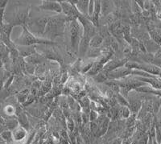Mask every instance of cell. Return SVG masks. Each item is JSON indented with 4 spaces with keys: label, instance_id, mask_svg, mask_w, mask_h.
Wrapping results in <instances>:
<instances>
[{
    "label": "cell",
    "instance_id": "cell-1",
    "mask_svg": "<svg viewBox=\"0 0 161 144\" xmlns=\"http://www.w3.org/2000/svg\"><path fill=\"white\" fill-rule=\"evenodd\" d=\"M23 33L21 34L15 43L19 44V46H34L35 44H53L54 43L48 40L41 39L32 34L25 26H23Z\"/></svg>",
    "mask_w": 161,
    "mask_h": 144
},
{
    "label": "cell",
    "instance_id": "cell-2",
    "mask_svg": "<svg viewBox=\"0 0 161 144\" xmlns=\"http://www.w3.org/2000/svg\"><path fill=\"white\" fill-rule=\"evenodd\" d=\"M83 36V27L81 23L76 20L71 21L70 23V40L71 45L73 48L78 49L79 43Z\"/></svg>",
    "mask_w": 161,
    "mask_h": 144
},
{
    "label": "cell",
    "instance_id": "cell-3",
    "mask_svg": "<svg viewBox=\"0 0 161 144\" xmlns=\"http://www.w3.org/2000/svg\"><path fill=\"white\" fill-rule=\"evenodd\" d=\"M63 24H64V21L59 19H48V22L46 26L45 31H44V34H50L52 36H57L59 34L63 32Z\"/></svg>",
    "mask_w": 161,
    "mask_h": 144
},
{
    "label": "cell",
    "instance_id": "cell-4",
    "mask_svg": "<svg viewBox=\"0 0 161 144\" xmlns=\"http://www.w3.org/2000/svg\"><path fill=\"white\" fill-rule=\"evenodd\" d=\"M48 19H49L48 18H38V19L31 21L29 24L31 32L32 34L35 33L38 36L44 34Z\"/></svg>",
    "mask_w": 161,
    "mask_h": 144
},
{
    "label": "cell",
    "instance_id": "cell-5",
    "mask_svg": "<svg viewBox=\"0 0 161 144\" xmlns=\"http://www.w3.org/2000/svg\"><path fill=\"white\" fill-rule=\"evenodd\" d=\"M39 8L41 10H44V11L56 12L57 13H61L62 12L61 4L57 1H48V0L43 1L42 3L40 4V6L39 7Z\"/></svg>",
    "mask_w": 161,
    "mask_h": 144
},
{
    "label": "cell",
    "instance_id": "cell-6",
    "mask_svg": "<svg viewBox=\"0 0 161 144\" xmlns=\"http://www.w3.org/2000/svg\"><path fill=\"white\" fill-rule=\"evenodd\" d=\"M127 61H126V60H122V61H110L109 62H107L106 65L103 67V69L105 70V72H111L113 70H115L117 68H120V67H123L126 65V63Z\"/></svg>",
    "mask_w": 161,
    "mask_h": 144
},
{
    "label": "cell",
    "instance_id": "cell-7",
    "mask_svg": "<svg viewBox=\"0 0 161 144\" xmlns=\"http://www.w3.org/2000/svg\"><path fill=\"white\" fill-rule=\"evenodd\" d=\"M136 69H139L141 71L147 72V73H152L154 75H159L160 73V69L158 67L152 65H139L138 64Z\"/></svg>",
    "mask_w": 161,
    "mask_h": 144
},
{
    "label": "cell",
    "instance_id": "cell-8",
    "mask_svg": "<svg viewBox=\"0 0 161 144\" xmlns=\"http://www.w3.org/2000/svg\"><path fill=\"white\" fill-rule=\"evenodd\" d=\"M12 132V140L15 142H20L24 139L27 135V131L22 127L19 126L16 129L14 130Z\"/></svg>",
    "mask_w": 161,
    "mask_h": 144
},
{
    "label": "cell",
    "instance_id": "cell-9",
    "mask_svg": "<svg viewBox=\"0 0 161 144\" xmlns=\"http://www.w3.org/2000/svg\"><path fill=\"white\" fill-rule=\"evenodd\" d=\"M89 41H90V39L86 36H82V40L79 43V46H78V52H79L80 56L84 57L87 53L88 48L89 47Z\"/></svg>",
    "mask_w": 161,
    "mask_h": 144
},
{
    "label": "cell",
    "instance_id": "cell-10",
    "mask_svg": "<svg viewBox=\"0 0 161 144\" xmlns=\"http://www.w3.org/2000/svg\"><path fill=\"white\" fill-rule=\"evenodd\" d=\"M89 0H80L78 1L77 4L75 5L77 10L79 13L83 16L87 17L88 16V7H89Z\"/></svg>",
    "mask_w": 161,
    "mask_h": 144
},
{
    "label": "cell",
    "instance_id": "cell-11",
    "mask_svg": "<svg viewBox=\"0 0 161 144\" xmlns=\"http://www.w3.org/2000/svg\"><path fill=\"white\" fill-rule=\"evenodd\" d=\"M114 10V3L110 1H101V15L103 17L110 15Z\"/></svg>",
    "mask_w": 161,
    "mask_h": 144
},
{
    "label": "cell",
    "instance_id": "cell-12",
    "mask_svg": "<svg viewBox=\"0 0 161 144\" xmlns=\"http://www.w3.org/2000/svg\"><path fill=\"white\" fill-rule=\"evenodd\" d=\"M103 67H104V65H103L100 61L95 62L94 64L92 65L90 69L87 72V74L89 76H95L97 74H98L99 72H101V71L103 69Z\"/></svg>",
    "mask_w": 161,
    "mask_h": 144
},
{
    "label": "cell",
    "instance_id": "cell-13",
    "mask_svg": "<svg viewBox=\"0 0 161 144\" xmlns=\"http://www.w3.org/2000/svg\"><path fill=\"white\" fill-rule=\"evenodd\" d=\"M4 126L6 129L8 131H13L19 127V122L16 118H9V119L4 120Z\"/></svg>",
    "mask_w": 161,
    "mask_h": 144
},
{
    "label": "cell",
    "instance_id": "cell-14",
    "mask_svg": "<svg viewBox=\"0 0 161 144\" xmlns=\"http://www.w3.org/2000/svg\"><path fill=\"white\" fill-rule=\"evenodd\" d=\"M103 36H101L100 35H95L93 37L90 39L89 41V47L92 48H98L100 47L101 44H103Z\"/></svg>",
    "mask_w": 161,
    "mask_h": 144
},
{
    "label": "cell",
    "instance_id": "cell-15",
    "mask_svg": "<svg viewBox=\"0 0 161 144\" xmlns=\"http://www.w3.org/2000/svg\"><path fill=\"white\" fill-rule=\"evenodd\" d=\"M18 122H19V124L20 125V127H22L23 128H24L25 130H28L29 128V122L28 118H27L26 114L24 113H20V114H18L17 118Z\"/></svg>",
    "mask_w": 161,
    "mask_h": 144
},
{
    "label": "cell",
    "instance_id": "cell-16",
    "mask_svg": "<svg viewBox=\"0 0 161 144\" xmlns=\"http://www.w3.org/2000/svg\"><path fill=\"white\" fill-rule=\"evenodd\" d=\"M139 80L143 81V82H147L152 85V87L154 89H161V82L158 81L156 79H153V78H148V77H140L138 78Z\"/></svg>",
    "mask_w": 161,
    "mask_h": 144
},
{
    "label": "cell",
    "instance_id": "cell-17",
    "mask_svg": "<svg viewBox=\"0 0 161 144\" xmlns=\"http://www.w3.org/2000/svg\"><path fill=\"white\" fill-rule=\"evenodd\" d=\"M42 59L43 58L39 54H36V53H34V54H32V55L26 57L27 62L28 63L29 65H34V64L41 62Z\"/></svg>",
    "mask_w": 161,
    "mask_h": 144
},
{
    "label": "cell",
    "instance_id": "cell-18",
    "mask_svg": "<svg viewBox=\"0 0 161 144\" xmlns=\"http://www.w3.org/2000/svg\"><path fill=\"white\" fill-rule=\"evenodd\" d=\"M136 90L138 92L145 93H155V94L161 95V91L156 90L155 89H152V87H148V86H143V87L137 88Z\"/></svg>",
    "mask_w": 161,
    "mask_h": 144
},
{
    "label": "cell",
    "instance_id": "cell-19",
    "mask_svg": "<svg viewBox=\"0 0 161 144\" xmlns=\"http://www.w3.org/2000/svg\"><path fill=\"white\" fill-rule=\"evenodd\" d=\"M109 123H110V119L109 118H106L103 120V123L101 124L100 127H99V134H100V136L106 134V132L107 131V129H108Z\"/></svg>",
    "mask_w": 161,
    "mask_h": 144
},
{
    "label": "cell",
    "instance_id": "cell-20",
    "mask_svg": "<svg viewBox=\"0 0 161 144\" xmlns=\"http://www.w3.org/2000/svg\"><path fill=\"white\" fill-rule=\"evenodd\" d=\"M0 136L4 142H10L12 141V132L11 131L5 130L0 134Z\"/></svg>",
    "mask_w": 161,
    "mask_h": 144
},
{
    "label": "cell",
    "instance_id": "cell-21",
    "mask_svg": "<svg viewBox=\"0 0 161 144\" xmlns=\"http://www.w3.org/2000/svg\"><path fill=\"white\" fill-rule=\"evenodd\" d=\"M140 106H141L140 102H139V101L135 100L129 103L128 107L129 109H130V110H131V111L134 112V113H137V112L139 110V109H140Z\"/></svg>",
    "mask_w": 161,
    "mask_h": 144
},
{
    "label": "cell",
    "instance_id": "cell-22",
    "mask_svg": "<svg viewBox=\"0 0 161 144\" xmlns=\"http://www.w3.org/2000/svg\"><path fill=\"white\" fill-rule=\"evenodd\" d=\"M28 93H29V91L28 90V89H24V90H23V91L19 92V93L17 94V99L18 101H19V102L20 103H24L25 102H26V100L28 99Z\"/></svg>",
    "mask_w": 161,
    "mask_h": 144
},
{
    "label": "cell",
    "instance_id": "cell-23",
    "mask_svg": "<svg viewBox=\"0 0 161 144\" xmlns=\"http://www.w3.org/2000/svg\"><path fill=\"white\" fill-rule=\"evenodd\" d=\"M93 78H95L96 82H105L106 79H108V77H107V73L106 72H99L98 74H97L93 77Z\"/></svg>",
    "mask_w": 161,
    "mask_h": 144
},
{
    "label": "cell",
    "instance_id": "cell-24",
    "mask_svg": "<svg viewBox=\"0 0 161 144\" xmlns=\"http://www.w3.org/2000/svg\"><path fill=\"white\" fill-rule=\"evenodd\" d=\"M4 112L8 116H12L15 113V109L12 105H8L4 107Z\"/></svg>",
    "mask_w": 161,
    "mask_h": 144
},
{
    "label": "cell",
    "instance_id": "cell-25",
    "mask_svg": "<svg viewBox=\"0 0 161 144\" xmlns=\"http://www.w3.org/2000/svg\"><path fill=\"white\" fill-rule=\"evenodd\" d=\"M121 113L122 117H123V118H129V116L131 115V110H130L128 106H123V108H122Z\"/></svg>",
    "mask_w": 161,
    "mask_h": 144
},
{
    "label": "cell",
    "instance_id": "cell-26",
    "mask_svg": "<svg viewBox=\"0 0 161 144\" xmlns=\"http://www.w3.org/2000/svg\"><path fill=\"white\" fill-rule=\"evenodd\" d=\"M94 12V1L91 0L89 2V7H88V17H90Z\"/></svg>",
    "mask_w": 161,
    "mask_h": 144
},
{
    "label": "cell",
    "instance_id": "cell-27",
    "mask_svg": "<svg viewBox=\"0 0 161 144\" xmlns=\"http://www.w3.org/2000/svg\"><path fill=\"white\" fill-rule=\"evenodd\" d=\"M134 122H135V116L130 115L129 118H127V126L128 128H131V127H133L134 125Z\"/></svg>",
    "mask_w": 161,
    "mask_h": 144
},
{
    "label": "cell",
    "instance_id": "cell-28",
    "mask_svg": "<svg viewBox=\"0 0 161 144\" xmlns=\"http://www.w3.org/2000/svg\"><path fill=\"white\" fill-rule=\"evenodd\" d=\"M13 79H14V75H12L11 77H9L8 78H7V80L4 82L3 83V88L4 89H8L9 87L12 82H13Z\"/></svg>",
    "mask_w": 161,
    "mask_h": 144
},
{
    "label": "cell",
    "instance_id": "cell-29",
    "mask_svg": "<svg viewBox=\"0 0 161 144\" xmlns=\"http://www.w3.org/2000/svg\"><path fill=\"white\" fill-rule=\"evenodd\" d=\"M67 126H68V130L73 132L74 130V127H75V124H74V122L71 118H68L67 119Z\"/></svg>",
    "mask_w": 161,
    "mask_h": 144
},
{
    "label": "cell",
    "instance_id": "cell-30",
    "mask_svg": "<svg viewBox=\"0 0 161 144\" xmlns=\"http://www.w3.org/2000/svg\"><path fill=\"white\" fill-rule=\"evenodd\" d=\"M98 118V113L94 110H91L89 113V119L91 122H94Z\"/></svg>",
    "mask_w": 161,
    "mask_h": 144
},
{
    "label": "cell",
    "instance_id": "cell-31",
    "mask_svg": "<svg viewBox=\"0 0 161 144\" xmlns=\"http://www.w3.org/2000/svg\"><path fill=\"white\" fill-rule=\"evenodd\" d=\"M148 143V136L147 135H143L141 136L138 138V141L136 142V144H147Z\"/></svg>",
    "mask_w": 161,
    "mask_h": 144
},
{
    "label": "cell",
    "instance_id": "cell-32",
    "mask_svg": "<svg viewBox=\"0 0 161 144\" xmlns=\"http://www.w3.org/2000/svg\"><path fill=\"white\" fill-rule=\"evenodd\" d=\"M132 11L135 12V13H139V12H141V8L138 7V5L136 3V2H133Z\"/></svg>",
    "mask_w": 161,
    "mask_h": 144
},
{
    "label": "cell",
    "instance_id": "cell-33",
    "mask_svg": "<svg viewBox=\"0 0 161 144\" xmlns=\"http://www.w3.org/2000/svg\"><path fill=\"white\" fill-rule=\"evenodd\" d=\"M131 142H132V141L129 138H127L121 142V144H131Z\"/></svg>",
    "mask_w": 161,
    "mask_h": 144
},
{
    "label": "cell",
    "instance_id": "cell-34",
    "mask_svg": "<svg viewBox=\"0 0 161 144\" xmlns=\"http://www.w3.org/2000/svg\"><path fill=\"white\" fill-rule=\"evenodd\" d=\"M121 139L119 138H116L114 141H112L110 144H121Z\"/></svg>",
    "mask_w": 161,
    "mask_h": 144
},
{
    "label": "cell",
    "instance_id": "cell-35",
    "mask_svg": "<svg viewBox=\"0 0 161 144\" xmlns=\"http://www.w3.org/2000/svg\"><path fill=\"white\" fill-rule=\"evenodd\" d=\"M6 129V127H5V126L4 125H2V124H0V134L3 132V131H5Z\"/></svg>",
    "mask_w": 161,
    "mask_h": 144
},
{
    "label": "cell",
    "instance_id": "cell-36",
    "mask_svg": "<svg viewBox=\"0 0 161 144\" xmlns=\"http://www.w3.org/2000/svg\"><path fill=\"white\" fill-rule=\"evenodd\" d=\"M0 144H7V142H4V141L3 140V141H1V142H0Z\"/></svg>",
    "mask_w": 161,
    "mask_h": 144
},
{
    "label": "cell",
    "instance_id": "cell-37",
    "mask_svg": "<svg viewBox=\"0 0 161 144\" xmlns=\"http://www.w3.org/2000/svg\"><path fill=\"white\" fill-rule=\"evenodd\" d=\"M1 141H3V139L1 138V136H0V142H1Z\"/></svg>",
    "mask_w": 161,
    "mask_h": 144
}]
</instances>
